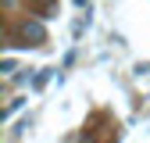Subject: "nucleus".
Listing matches in <instances>:
<instances>
[{
	"instance_id": "nucleus-1",
	"label": "nucleus",
	"mask_w": 150,
	"mask_h": 143,
	"mask_svg": "<svg viewBox=\"0 0 150 143\" xmlns=\"http://www.w3.org/2000/svg\"><path fill=\"white\" fill-rule=\"evenodd\" d=\"M18 40H22L18 47H40L47 40V32H43L40 22H22V25H18Z\"/></svg>"
},
{
	"instance_id": "nucleus-2",
	"label": "nucleus",
	"mask_w": 150,
	"mask_h": 143,
	"mask_svg": "<svg viewBox=\"0 0 150 143\" xmlns=\"http://www.w3.org/2000/svg\"><path fill=\"white\" fill-rule=\"evenodd\" d=\"M32 4H36V7H40L43 14H50V11H54V0H32Z\"/></svg>"
}]
</instances>
